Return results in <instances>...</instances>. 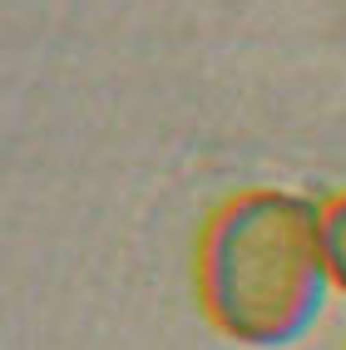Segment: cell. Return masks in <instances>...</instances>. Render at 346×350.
<instances>
[{
	"mask_svg": "<svg viewBox=\"0 0 346 350\" xmlns=\"http://www.w3.org/2000/svg\"><path fill=\"white\" fill-rule=\"evenodd\" d=\"M198 306L218 336L292 345L327 301L321 207L287 188H247L208 217L198 237Z\"/></svg>",
	"mask_w": 346,
	"mask_h": 350,
	"instance_id": "cell-1",
	"label": "cell"
},
{
	"mask_svg": "<svg viewBox=\"0 0 346 350\" xmlns=\"http://www.w3.org/2000/svg\"><path fill=\"white\" fill-rule=\"evenodd\" d=\"M321 256H327L332 286L346 296V193L321 202Z\"/></svg>",
	"mask_w": 346,
	"mask_h": 350,
	"instance_id": "cell-2",
	"label": "cell"
}]
</instances>
